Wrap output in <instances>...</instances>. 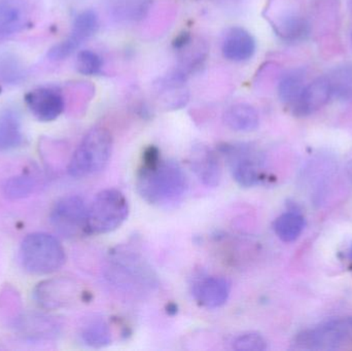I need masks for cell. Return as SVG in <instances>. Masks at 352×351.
Segmentation results:
<instances>
[{
  "label": "cell",
  "instance_id": "obj_12",
  "mask_svg": "<svg viewBox=\"0 0 352 351\" xmlns=\"http://www.w3.org/2000/svg\"><path fill=\"white\" fill-rule=\"evenodd\" d=\"M190 165L199 181L208 188H215L221 179V165L214 150L206 146H197L190 156Z\"/></svg>",
  "mask_w": 352,
  "mask_h": 351
},
{
  "label": "cell",
  "instance_id": "obj_7",
  "mask_svg": "<svg viewBox=\"0 0 352 351\" xmlns=\"http://www.w3.org/2000/svg\"><path fill=\"white\" fill-rule=\"evenodd\" d=\"M88 207L80 196H65L56 202L50 214V222L56 232L65 238L87 234Z\"/></svg>",
  "mask_w": 352,
  "mask_h": 351
},
{
  "label": "cell",
  "instance_id": "obj_4",
  "mask_svg": "<svg viewBox=\"0 0 352 351\" xmlns=\"http://www.w3.org/2000/svg\"><path fill=\"white\" fill-rule=\"evenodd\" d=\"M127 198L119 190L107 189L97 194L88 207L87 234H109L119 229L129 216Z\"/></svg>",
  "mask_w": 352,
  "mask_h": 351
},
{
  "label": "cell",
  "instance_id": "obj_24",
  "mask_svg": "<svg viewBox=\"0 0 352 351\" xmlns=\"http://www.w3.org/2000/svg\"><path fill=\"white\" fill-rule=\"evenodd\" d=\"M305 228L303 216L296 212L281 214L274 223V231L279 239L285 242H293L299 238Z\"/></svg>",
  "mask_w": 352,
  "mask_h": 351
},
{
  "label": "cell",
  "instance_id": "obj_5",
  "mask_svg": "<svg viewBox=\"0 0 352 351\" xmlns=\"http://www.w3.org/2000/svg\"><path fill=\"white\" fill-rule=\"evenodd\" d=\"M352 344V317L331 319L296 336L292 348L297 350H337Z\"/></svg>",
  "mask_w": 352,
  "mask_h": 351
},
{
  "label": "cell",
  "instance_id": "obj_2",
  "mask_svg": "<svg viewBox=\"0 0 352 351\" xmlns=\"http://www.w3.org/2000/svg\"><path fill=\"white\" fill-rule=\"evenodd\" d=\"M113 144V136L107 128L91 129L74 150L68 164V174L84 179L101 172L111 160Z\"/></svg>",
  "mask_w": 352,
  "mask_h": 351
},
{
  "label": "cell",
  "instance_id": "obj_26",
  "mask_svg": "<svg viewBox=\"0 0 352 351\" xmlns=\"http://www.w3.org/2000/svg\"><path fill=\"white\" fill-rule=\"evenodd\" d=\"M76 66L78 71L84 76H96L102 68V59L95 52L85 49L78 53Z\"/></svg>",
  "mask_w": 352,
  "mask_h": 351
},
{
  "label": "cell",
  "instance_id": "obj_16",
  "mask_svg": "<svg viewBox=\"0 0 352 351\" xmlns=\"http://www.w3.org/2000/svg\"><path fill=\"white\" fill-rule=\"evenodd\" d=\"M275 32L287 43L305 41L310 32L307 19L298 12H287L280 14L273 22Z\"/></svg>",
  "mask_w": 352,
  "mask_h": 351
},
{
  "label": "cell",
  "instance_id": "obj_29",
  "mask_svg": "<svg viewBox=\"0 0 352 351\" xmlns=\"http://www.w3.org/2000/svg\"><path fill=\"white\" fill-rule=\"evenodd\" d=\"M351 260H352V245H351Z\"/></svg>",
  "mask_w": 352,
  "mask_h": 351
},
{
  "label": "cell",
  "instance_id": "obj_15",
  "mask_svg": "<svg viewBox=\"0 0 352 351\" xmlns=\"http://www.w3.org/2000/svg\"><path fill=\"white\" fill-rule=\"evenodd\" d=\"M256 41L254 36L241 27H234L226 33L223 37V56L230 61H248L256 52Z\"/></svg>",
  "mask_w": 352,
  "mask_h": 351
},
{
  "label": "cell",
  "instance_id": "obj_9",
  "mask_svg": "<svg viewBox=\"0 0 352 351\" xmlns=\"http://www.w3.org/2000/svg\"><path fill=\"white\" fill-rule=\"evenodd\" d=\"M99 28V19L92 10H84L78 14L67 38L54 45L49 51V58L54 61L66 59L80 47L87 39L92 37Z\"/></svg>",
  "mask_w": 352,
  "mask_h": 351
},
{
  "label": "cell",
  "instance_id": "obj_8",
  "mask_svg": "<svg viewBox=\"0 0 352 351\" xmlns=\"http://www.w3.org/2000/svg\"><path fill=\"white\" fill-rule=\"evenodd\" d=\"M82 295L80 284L67 278H52L37 284L33 292L35 302L47 310L66 308Z\"/></svg>",
  "mask_w": 352,
  "mask_h": 351
},
{
  "label": "cell",
  "instance_id": "obj_14",
  "mask_svg": "<svg viewBox=\"0 0 352 351\" xmlns=\"http://www.w3.org/2000/svg\"><path fill=\"white\" fill-rule=\"evenodd\" d=\"M30 16L27 0H0V37L24 30L30 23Z\"/></svg>",
  "mask_w": 352,
  "mask_h": 351
},
{
  "label": "cell",
  "instance_id": "obj_17",
  "mask_svg": "<svg viewBox=\"0 0 352 351\" xmlns=\"http://www.w3.org/2000/svg\"><path fill=\"white\" fill-rule=\"evenodd\" d=\"M225 123L236 132H252L258 127L260 117L258 111L250 104L238 103L232 105L225 113Z\"/></svg>",
  "mask_w": 352,
  "mask_h": 351
},
{
  "label": "cell",
  "instance_id": "obj_3",
  "mask_svg": "<svg viewBox=\"0 0 352 351\" xmlns=\"http://www.w3.org/2000/svg\"><path fill=\"white\" fill-rule=\"evenodd\" d=\"M20 262L29 273L47 275L58 271L65 264V249L53 235L32 233L21 243Z\"/></svg>",
  "mask_w": 352,
  "mask_h": 351
},
{
  "label": "cell",
  "instance_id": "obj_25",
  "mask_svg": "<svg viewBox=\"0 0 352 351\" xmlns=\"http://www.w3.org/2000/svg\"><path fill=\"white\" fill-rule=\"evenodd\" d=\"M26 76L24 65L12 54H0V82L18 84Z\"/></svg>",
  "mask_w": 352,
  "mask_h": 351
},
{
  "label": "cell",
  "instance_id": "obj_13",
  "mask_svg": "<svg viewBox=\"0 0 352 351\" xmlns=\"http://www.w3.org/2000/svg\"><path fill=\"white\" fill-rule=\"evenodd\" d=\"M231 293L229 280L217 276L203 278L195 284L192 296L199 305L208 309L219 308L227 303Z\"/></svg>",
  "mask_w": 352,
  "mask_h": 351
},
{
  "label": "cell",
  "instance_id": "obj_20",
  "mask_svg": "<svg viewBox=\"0 0 352 351\" xmlns=\"http://www.w3.org/2000/svg\"><path fill=\"white\" fill-rule=\"evenodd\" d=\"M23 141L20 119L14 111H6L0 115V150L18 148Z\"/></svg>",
  "mask_w": 352,
  "mask_h": 351
},
{
  "label": "cell",
  "instance_id": "obj_18",
  "mask_svg": "<svg viewBox=\"0 0 352 351\" xmlns=\"http://www.w3.org/2000/svg\"><path fill=\"white\" fill-rule=\"evenodd\" d=\"M80 338L82 343L89 348H105L111 343V328L104 319L94 317L80 328Z\"/></svg>",
  "mask_w": 352,
  "mask_h": 351
},
{
  "label": "cell",
  "instance_id": "obj_19",
  "mask_svg": "<svg viewBox=\"0 0 352 351\" xmlns=\"http://www.w3.org/2000/svg\"><path fill=\"white\" fill-rule=\"evenodd\" d=\"M55 317L35 315L25 317L19 326L20 329L30 338H51L60 333L61 324Z\"/></svg>",
  "mask_w": 352,
  "mask_h": 351
},
{
  "label": "cell",
  "instance_id": "obj_11",
  "mask_svg": "<svg viewBox=\"0 0 352 351\" xmlns=\"http://www.w3.org/2000/svg\"><path fill=\"white\" fill-rule=\"evenodd\" d=\"M332 97L328 76H324L306 84L291 109L298 117H307L322 109Z\"/></svg>",
  "mask_w": 352,
  "mask_h": 351
},
{
  "label": "cell",
  "instance_id": "obj_21",
  "mask_svg": "<svg viewBox=\"0 0 352 351\" xmlns=\"http://www.w3.org/2000/svg\"><path fill=\"white\" fill-rule=\"evenodd\" d=\"M306 72L302 68L291 70L281 78L278 84L280 100L292 106L305 88Z\"/></svg>",
  "mask_w": 352,
  "mask_h": 351
},
{
  "label": "cell",
  "instance_id": "obj_1",
  "mask_svg": "<svg viewBox=\"0 0 352 351\" xmlns=\"http://www.w3.org/2000/svg\"><path fill=\"white\" fill-rule=\"evenodd\" d=\"M188 181L182 167L173 160L144 162L136 179L140 197L155 206L168 207L184 199Z\"/></svg>",
  "mask_w": 352,
  "mask_h": 351
},
{
  "label": "cell",
  "instance_id": "obj_28",
  "mask_svg": "<svg viewBox=\"0 0 352 351\" xmlns=\"http://www.w3.org/2000/svg\"><path fill=\"white\" fill-rule=\"evenodd\" d=\"M346 172L347 175H349V179L352 181V160L347 163Z\"/></svg>",
  "mask_w": 352,
  "mask_h": 351
},
{
  "label": "cell",
  "instance_id": "obj_23",
  "mask_svg": "<svg viewBox=\"0 0 352 351\" xmlns=\"http://www.w3.org/2000/svg\"><path fill=\"white\" fill-rule=\"evenodd\" d=\"M333 97L339 100H352V64H344L328 74Z\"/></svg>",
  "mask_w": 352,
  "mask_h": 351
},
{
  "label": "cell",
  "instance_id": "obj_22",
  "mask_svg": "<svg viewBox=\"0 0 352 351\" xmlns=\"http://www.w3.org/2000/svg\"><path fill=\"white\" fill-rule=\"evenodd\" d=\"M38 179L32 173H22L6 179L2 185V194L8 199L16 200L28 197L34 193Z\"/></svg>",
  "mask_w": 352,
  "mask_h": 351
},
{
  "label": "cell",
  "instance_id": "obj_27",
  "mask_svg": "<svg viewBox=\"0 0 352 351\" xmlns=\"http://www.w3.org/2000/svg\"><path fill=\"white\" fill-rule=\"evenodd\" d=\"M233 348L237 351H263L267 350V341L258 333H246L238 336L233 341Z\"/></svg>",
  "mask_w": 352,
  "mask_h": 351
},
{
  "label": "cell",
  "instance_id": "obj_6",
  "mask_svg": "<svg viewBox=\"0 0 352 351\" xmlns=\"http://www.w3.org/2000/svg\"><path fill=\"white\" fill-rule=\"evenodd\" d=\"M219 152L227 161L232 177L242 188H252L262 179L263 155L248 144H225Z\"/></svg>",
  "mask_w": 352,
  "mask_h": 351
},
{
  "label": "cell",
  "instance_id": "obj_10",
  "mask_svg": "<svg viewBox=\"0 0 352 351\" xmlns=\"http://www.w3.org/2000/svg\"><path fill=\"white\" fill-rule=\"evenodd\" d=\"M25 102L30 113L41 122L57 119L65 106L61 92L49 87H41L27 93Z\"/></svg>",
  "mask_w": 352,
  "mask_h": 351
}]
</instances>
